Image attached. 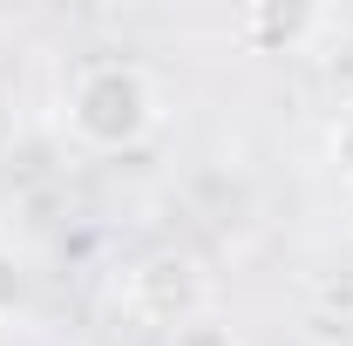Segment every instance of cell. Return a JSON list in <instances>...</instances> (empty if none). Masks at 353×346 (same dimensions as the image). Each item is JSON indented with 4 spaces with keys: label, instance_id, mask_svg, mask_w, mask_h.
Returning <instances> with one entry per match:
<instances>
[{
    "label": "cell",
    "instance_id": "obj_1",
    "mask_svg": "<svg viewBox=\"0 0 353 346\" xmlns=\"http://www.w3.org/2000/svg\"><path fill=\"white\" fill-rule=\"evenodd\" d=\"M61 123L68 136L95 150V156H123V150H143L157 123H163V88L150 68L136 61H88L75 68V82L61 95Z\"/></svg>",
    "mask_w": 353,
    "mask_h": 346
},
{
    "label": "cell",
    "instance_id": "obj_2",
    "mask_svg": "<svg viewBox=\"0 0 353 346\" xmlns=\"http://www.w3.org/2000/svg\"><path fill=\"white\" fill-rule=\"evenodd\" d=\"M123 312H130L136 326L176 333L183 319L211 312L204 305V265L190 258V252H150V258H136L123 272Z\"/></svg>",
    "mask_w": 353,
    "mask_h": 346
},
{
    "label": "cell",
    "instance_id": "obj_3",
    "mask_svg": "<svg viewBox=\"0 0 353 346\" xmlns=\"http://www.w3.org/2000/svg\"><path fill=\"white\" fill-rule=\"evenodd\" d=\"M319 28H326L319 7H285V0H259V7H245V14L231 21V34L252 48V54H285V48L312 41Z\"/></svg>",
    "mask_w": 353,
    "mask_h": 346
},
{
    "label": "cell",
    "instance_id": "obj_4",
    "mask_svg": "<svg viewBox=\"0 0 353 346\" xmlns=\"http://www.w3.org/2000/svg\"><path fill=\"white\" fill-rule=\"evenodd\" d=\"M163 346H245V333H238L231 319H218V312H197V319H183Z\"/></svg>",
    "mask_w": 353,
    "mask_h": 346
},
{
    "label": "cell",
    "instance_id": "obj_5",
    "mask_svg": "<svg viewBox=\"0 0 353 346\" xmlns=\"http://www.w3.org/2000/svg\"><path fill=\"white\" fill-rule=\"evenodd\" d=\"M28 305V272H21V258L0 245V319H14Z\"/></svg>",
    "mask_w": 353,
    "mask_h": 346
},
{
    "label": "cell",
    "instance_id": "obj_6",
    "mask_svg": "<svg viewBox=\"0 0 353 346\" xmlns=\"http://www.w3.org/2000/svg\"><path fill=\"white\" fill-rule=\"evenodd\" d=\"M326 156H333V170L353 183V102H347V116H340V123L326 130Z\"/></svg>",
    "mask_w": 353,
    "mask_h": 346
},
{
    "label": "cell",
    "instance_id": "obj_7",
    "mask_svg": "<svg viewBox=\"0 0 353 346\" xmlns=\"http://www.w3.org/2000/svg\"><path fill=\"white\" fill-rule=\"evenodd\" d=\"M14 143H21V102H14V88L0 82V163L14 156Z\"/></svg>",
    "mask_w": 353,
    "mask_h": 346
}]
</instances>
